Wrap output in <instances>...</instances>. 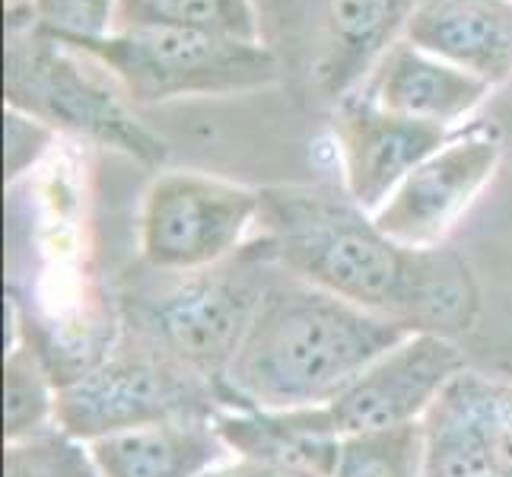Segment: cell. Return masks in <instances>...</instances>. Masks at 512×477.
<instances>
[{
  "instance_id": "cell-19",
  "label": "cell",
  "mask_w": 512,
  "mask_h": 477,
  "mask_svg": "<svg viewBox=\"0 0 512 477\" xmlns=\"http://www.w3.org/2000/svg\"><path fill=\"white\" fill-rule=\"evenodd\" d=\"M423 420L341 439L331 477H423Z\"/></svg>"
},
{
  "instance_id": "cell-24",
  "label": "cell",
  "mask_w": 512,
  "mask_h": 477,
  "mask_svg": "<svg viewBox=\"0 0 512 477\" xmlns=\"http://www.w3.org/2000/svg\"><path fill=\"white\" fill-rule=\"evenodd\" d=\"M204 477H303L296 471L277 468L268 462H258V458H242V455H229L226 462H220L217 468H210Z\"/></svg>"
},
{
  "instance_id": "cell-8",
  "label": "cell",
  "mask_w": 512,
  "mask_h": 477,
  "mask_svg": "<svg viewBox=\"0 0 512 477\" xmlns=\"http://www.w3.org/2000/svg\"><path fill=\"white\" fill-rule=\"evenodd\" d=\"M468 369L458 341L439 334H411L379 357L363 376L325 408L287 411V417L315 436L347 439L420 423L455 376Z\"/></svg>"
},
{
  "instance_id": "cell-14",
  "label": "cell",
  "mask_w": 512,
  "mask_h": 477,
  "mask_svg": "<svg viewBox=\"0 0 512 477\" xmlns=\"http://www.w3.org/2000/svg\"><path fill=\"white\" fill-rule=\"evenodd\" d=\"M363 90L385 112L449 128L478 109L490 86L401 39L388 48Z\"/></svg>"
},
{
  "instance_id": "cell-11",
  "label": "cell",
  "mask_w": 512,
  "mask_h": 477,
  "mask_svg": "<svg viewBox=\"0 0 512 477\" xmlns=\"http://www.w3.org/2000/svg\"><path fill=\"white\" fill-rule=\"evenodd\" d=\"M331 131L341 150L344 191L366 214H376L408 172L452 140L443 125L385 112L363 86L334 105Z\"/></svg>"
},
{
  "instance_id": "cell-16",
  "label": "cell",
  "mask_w": 512,
  "mask_h": 477,
  "mask_svg": "<svg viewBox=\"0 0 512 477\" xmlns=\"http://www.w3.org/2000/svg\"><path fill=\"white\" fill-rule=\"evenodd\" d=\"M223 443L233 455L258 458L303 477H331L338 462L341 439L315 436L287 414L271 411H220L214 417Z\"/></svg>"
},
{
  "instance_id": "cell-15",
  "label": "cell",
  "mask_w": 512,
  "mask_h": 477,
  "mask_svg": "<svg viewBox=\"0 0 512 477\" xmlns=\"http://www.w3.org/2000/svg\"><path fill=\"white\" fill-rule=\"evenodd\" d=\"M102 477H204L226 462L229 446L214 417H179L90 443Z\"/></svg>"
},
{
  "instance_id": "cell-20",
  "label": "cell",
  "mask_w": 512,
  "mask_h": 477,
  "mask_svg": "<svg viewBox=\"0 0 512 477\" xmlns=\"http://www.w3.org/2000/svg\"><path fill=\"white\" fill-rule=\"evenodd\" d=\"M4 477H102L80 439L51 427L23 443H7Z\"/></svg>"
},
{
  "instance_id": "cell-18",
  "label": "cell",
  "mask_w": 512,
  "mask_h": 477,
  "mask_svg": "<svg viewBox=\"0 0 512 477\" xmlns=\"http://www.w3.org/2000/svg\"><path fill=\"white\" fill-rule=\"evenodd\" d=\"M169 26L226 35V39L261 42V26L252 0H118L115 26Z\"/></svg>"
},
{
  "instance_id": "cell-4",
  "label": "cell",
  "mask_w": 512,
  "mask_h": 477,
  "mask_svg": "<svg viewBox=\"0 0 512 477\" xmlns=\"http://www.w3.org/2000/svg\"><path fill=\"white\" fill-rule=\"evenodd\" d=\"M4 99L7 109L26 112L55 131L121 150L137 163L160 166L169 159L166 140L140 125L131 99L109 70L39 23L7 32Z\"/></svg>"
},
{
  "instance_id": "cell-7",
  "label": "cell",
  "mask_w": 512,
  "mask_h": 477,
  "mask_svg": "<svg viewBox=\"0 0 512 477\" xmlns=\"http://www.w3.org/2000/svg\"><path fill=\"white\" fill-rule=\"evenodd\" d=\"M261 194L198 172H166L140 210V264L163 274L207 271L233 258L258 226Z\"/></svg>"
},
{
  "instance_id": "cell-9",
  "label": "cell",
  "mask_w": 512,
  "mask_h": 477,
  "mask_svg": "<svg viewBox=\"0 0 512 477\" xmlns=\"http://www.w3.org/2000/svg\"><path fill=\"white\" fill-rule=\"evenodd\" d=\"M503 144L487 128L452 137L408 172L376 214V226L408 249H439L500 166Z\"/></svg>"
},
{
  "instance_id": "cell-13",
  "label": "cell",
  "mask_w": 512,
  "mask_h": 477,
  "mask_svg": "<svg viewBox=\"0 0 512 477\" xmlns=\"http://www.w3.org/2000/svg\"><path fill=\"white\" fill-rule=\"evenodd\" d=\"M404 42L493 90L512 77V0H420Z\"/></svg>"
},
{
  "instance_id": "cell-23",
  "label": "cell",
  "mask_w": 512,
  "mask_h": 477,
  "mask_svg": "<svg viewBox=\"0 0 512 477\" xmlns=\"http://www.w3.org/2000/svg\"><path fill=\"white\" fill-rule=\"evenodd\" d=\"M261 26V42L284 64V70L299 67L303 48V0H252Z\"/></svg>"
},
{
  "instance_id": "cell-5",
  "label": "cell",
  "mask_w": 512,
  "mask_h": 477,
  "mask_svg": "<svg viewBox=\"0 0 512 477\" xmlns=\"http://www.w3.org/2000/svg\"><path fill=\"white\" fill-rule=\"evenodd\" d=\"M55 39L96 58L118 80L131 105L261 90L284 77V64L264 42H242L210 32L134 26L112 29L99 39Z\"/></svg>"
},
{
  "instance_id": "cell-2",
  "label": "cell",
  "mask_w": 512,
  "mask_h": 477,
  "mask_svg": "<svg viewBox=\"0 0 512 477\" xmlns=\"http://www.w3.org/2000/svg\"><path fill=\"white\" fill-rule=\"evenodd\" d=\"M404 338L408 328L277 268L220 379L223 408H325Z\"/></svg>"
},
{
  "instance_id": "cell-17",
  "label": "cell",
  "mask_w": 512,
  "mask_h": 477,
  "mask_svg": "<svg viewBox=\"0 0 512 477\" xmlns=\"http://www.w3.org/2000/svg\"><path fill=\"white\" fill-rule=\"evenodd\" d=\"M7 315L10 341L4 357V439L7 443H23V439L55 427L58 382L42 360V353L23 338L16 312L10 306Z\"/></svg>"
},
{
  "instance_id": "cell-1",
  "label": "cell",
  "mask_w": 512,
  "mask_h": 477,
  "mask_svg": "<svg viewBox=\"0 0 512 477\" xmlns=\"http://www.w3.org/2000/svg\"><path fill=\"white\" fill-rule=\"evenodd\" d=\"M258 229L274 261L338 299L411 334L458 341L478 322V284L449 249L388 239L347 191L322 185L261 188Z\"/></svg>"
},
{
  "instance_id": "cell-21",
  "label": "cell",
  "mask_w": 512,
  "mask_h": 477,
  "mask_svg": "<svg viewBox=\"0 0 512 477\" xmlns=\"http://www.w3.org/2000/svg\"><path fill=\"white\" fill-rule=\"evenodd\" d=\"M118 0H32V16L51 35L99 39L115 26Z\"/></svg>"
},
{
  "instance_id": "cell-3",
  "label": "cell",
  "mask_w": 512,
  "mask_h": 477,
  "mask_svg": "<svg viewBox=\"0 0 512 477\" xmlns=\"http://www.w3.org/2000/svg\"><path fill=\"white\" fill-rule=\"evenodd\" d=\"M277 268L261 236L207 271L163 274L140 264L118 290L121 338L220 388Z\"/></svg>"
},
{
  "instance_id": "cell-10",
  "label": "cell",
  "mask_w": 512,
  "mask_h": 477,
  "mask_svg": "<svg viewBox=\"0 0 512 477\" xmlns=\"http://www.w3.org/2000/svg\"><path fill=\"white\" fill-rule=\"evenodd\" d=\"M420 0H303L299 67L312 90L338 105L373 77Z\"/></svg>"
},
{
  "instance_id": "cell-12",
  "label": "cell",
  "mask_w": 512,
  "mask_h": 477,
  "mask_svg": "<svg viewBox=\"0 0 512 477\" xmlns=\"http://www.w3.org/2000/svg\"><path fill=\"white\" fill-rule=\"evenodd\" d=\"M423 477H512V382L465 369L423 417Z\"/></svg>"
},
{
  "instance_id": "cell-6",
  "label": "cell",
  "mask_w": 512,
  "mask_h": 477,
  "mask_svg": "<svg viewBox=\"0 0 512 477\" xmlns=\"http://www.w3.org/2000/svg\"><path fill=\"white\" fill-rule=\"evenodd\" d=\"M220 388L121 338L105 360L58 388L55 427L80 443L179 417H217Z\"/></svg>"
},
{
  "instance_id": "cell-22",
  "label": "cell",
  "mask_w": 512,
  "mask_h": 477,
  "mask_svg": "<svg viewBox=\"0 0 512 477\" xmlns=\"http://www.w3.org/2000/svg\"><path fill=\"white\" fill-rule=\"evenodd\" d=\"M55 128L26 112L7 109L4 112V182L16 185L23 175L48 153Z\"/></svg>"
}]
</instances>
